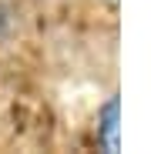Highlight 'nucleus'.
Returning a JSON list of instances; mask_svg holds the SVG:
<instances>
[{
    "label": "nucleus",
    "instance_id": "f257e3e1",
    "mask_svg": "<svg viewBox=\"0 0 151 154\" xmlns=\"http://www.w3.org/2000/svg\"><path fill=\"white\" fill-rule=\"evenodd\" d=\"M94 134H97L101 151H108V154L121 151V100H118V94H111L97 107V131Z\"/></svg>",
    "mask_w": 151,
    "mask_h": 154
}]
</instances>
